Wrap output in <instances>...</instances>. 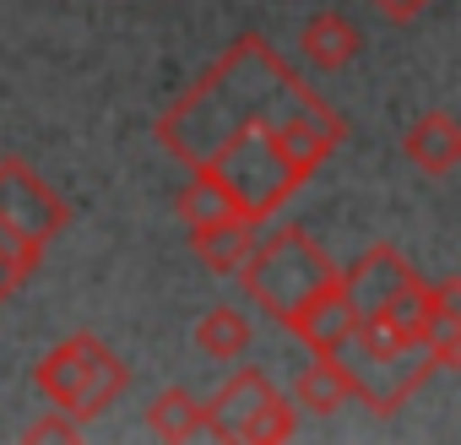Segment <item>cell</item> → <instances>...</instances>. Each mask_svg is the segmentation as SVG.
<instances>
[{
    "instance_id": "6da1fadb",
    "label": "cell",
    "mask_w": 461,
    "mask_h": 445,
    "mask_svg": "<svg viewBox=\"0 0 461 445\" xmlns=\"http://www.w3.org/2000/svg\"><path fill=\"white\" fill-rule=\"evenodd\" d=\"M158 147L212 174L240 217L272 222L348 141V120L261 39L240 33L152 125Z\"/></svg>"
},
{
    "instance_id": "7a4b0ae2",
    "label": "cell",
    "mask_w": 461,
    "mask_h": 445,
    "mask_svg": "<svg viewBox=\"0 0 461 445\" xmlns=\"http://www.w3.org/2000/svg\"><path fill=\"white\" fill-rule=\"evenodd\" d=\"M342 267L315 245V234L310 229H299V222H283V229H272V234H256V245H250V256L240 261V283H245V294L283 326L315 288H326L331 277H337Z\"/></svg>"
},
{
    "instance_id": "3957f363",
    "label": "cell",
    "mask_w": 461,
    "mask_h": 445,
    "mask_svg": "<svg viewBox=\"0 0 461 445\" xmlns=\"http://www.w3.org/2000/svg\"><path fill=\"white\" fill-rule=\"evenodd\" d=\"M33 386L77 423L104 418L125 386H131V364L93 331H71L66 342H55L39 364H33Z\"/></svg>"
},
{
    "instance_id": "277c9868",
    "label": "cell",
    "mask_w": 461,
    "mask_h": 445,
    "mask_svg": "<svg viewBox=\"0 0 461 445\" xmlns=\"http://www.w3.org/2000/svg\"><path fill=\"white\" fill-rule=\"evenodd\" d=\"M0 217L28 240H39L44 250L71 229V206L28 158H0Z\"/></svg>"
},
{
    "instance_id": "5b68a950",
    "label": "cell",
    "mask_w": 461,
    "mask_h": 445,
    "mask_svg": "<svg viewBox=\"0 0 461 445\" xmlns=\"http://www.w3.org/2000/svg\"><path fill=\"white\" fill-rule=\"evenodd\" d=\"M337 364L348 369V386H353V396L364 402V407H375V413H402L423 386H429V375H439L434 369V359L423 353V348H412V353H396V359H358V353H337Z\"/></svg>"
},
{
    "instance_id": "8992f818",
    "label": "cell",
    "mask_w": 461,
    "mask_h": 445,
    "mask_svg": "<svg viewBox=\"0 0 461 445\" xmlns=\"http://www.w3.org/2000/svg\"><path fill=\"white\" fill-rule=\"evenodd\" d=\"M272 396H277V386H272V375L267 369H256V364H245V369H234L206 402H201V434H212V440H256V423H261V413L272 407Z\"/></svg>"
},
{
    "instance_id": "52a82bcc",
    "label": "cell",
    "mask_w": 461,
    "mask_h": 445,
    "mask_svg": "<svg viewBox=\"0 0 461 445\" xmlns=\"http://www.w3.org/2000/svg\"><path fill=\"white\" fill-rule=\"evenodd\" d=\"M353 326H358V310H353V299L342 294V277H331L326 288H315V294L283 321V331H294L315 359H337V353L348 348Z\"/></svg>"
},
{
    "instance_id": "ba28073f",
    "label": "cell",
    "mask_w": 461,
    "mask_h": 445,
    "mask_svg": "<svg viewBox=\"0 0 461 445\" xmlns=\"http://www.w3.org/2000/svg\"><path fill=\"white\" fill-rule=\"evenodd\" d=\"M342 277V294L353 299V310L358 315H375V310H385L418 272H412V261L396 250V245H369L353 267H342L337 272Z\"/></svg>"
},
{
    "instance_id": "9c48e42d",
    "label": "cell",
    "mask_w": 461,
    "mask_h": 445,
    "mask_svg": "<svg viewBox=\"0 0 461 445\" xmlns=\"http://www.w3.org/2000/svg\"><path fill=\"white\" fill-rule=\"evenodd\" d=\"M418 348L434 359V369H461V283H429L423 321H418Z\"/></svg>"
},
{
    "instance_id": "30bf717a",
    "label": "cell",
    "mask_w": 461,
    "mask_h": 445,
    "mask_svg": "<svg viewBox=\"0 0 461 445\" xmlns=\"http://www.w3.org/2000/svg\"><path fill=\"white\" fill-rule=\"evenodd\" d=\"M402 158H407L418 174H429V179L456 174V163H461V125H456L445 109L418 114V120L402 131Z\"/></svg>"
},
{
    "instance_id": "8fae6325",
    "label": "cell",
    "mask_w": 461,
    "mask_h": 445,
    "mask_svg": "<svg viewBox=\"0 0 461 445\" xmlns=\"http://www.w3.org/2000/svg\"><path fill=\"white\" fill-rule=\"evenodd\" d=\"M299 55L315 66V71H348L358 55H364V33L353 17L342 12H315L299 33Z\"/></svg>"
},
{
    "instance_id": "7c38bea8",
    "label": "cell",
    "mask_w": 461,
    "mask_h": 445,
    "mask_svg": "<svg viewBox=\"0 0 461 445\" xmlns=\"http://www.w3.org/2000/svg\"><path fill=\"white\" fill-rule=\"evenodd\" d=\"M256 234H261V222H250V217H222V222H206V229H190V250H195V261L206 272L234 277L240 261L250 256Z\"/></svg>"
},
{
    "instance_id": "4fadbf2b",
    "label": "cell",
    "mask_w": 461,
    "mask_h": 445,
    "mask_svg": "<svg viewBox=\"0 0 461 445\" xmlns=\"http://www.w3.org/2000/svg\"><path fill=\"white\" fill-rule=\"evenodd\" d=\"M250 342H256V326H250L245 310H234V304H217V310H206V315L195 321V348H201L206 359H217V364L245 359Z\"/></svg>"
},
{
    "instance_id": "5bb4252c",
    "label": "cell",
    "mask_w": 461,
    "mask_h": 445,
    "mask_svg": "<svg viewBox=\"0 0 461 445\" xmlns=\"http://www.w3.org/2000/svg\"><path fill=\"white\" fill-rule=\"evenodd\" d=\"M348 402H353V386H348V369H342L337 359H315V364L299 369V380H294V407H304V413H315V418H331V413L348 407Z\"/></svg>"
},
{
    "instance_id": "9a60e30c",
    "label": "cell",
    "mask_w": 461,
    "mask_h": 445,
    "mask_svg": "<svg viewBox=\"0 0 461 445\" xmlns=\"http://www.w3.org/2000/svg\"><path fill=\"white\" fill-rule=\"evenodd\" d=\"M147 429L158 434V440H195L201 434V396L195 391H185V386H168V391H158L152 396V407H147Z\"/></svg>"
},
{
    "instance_id": "2e32d148",
    "label": "cell",
    "mask_w": 461,
    "mask_h": 445,
    "mask_svg": "<svg viewBox=\"0 0 461 445\" xmlns=\"http://www.w3.org/2000/svg\"><path fill=\"white\" fill-rule=\"evenodd\" d=\"M174 212L185 217V229H206V222L240 217V212H234V201H228V190H222L212 174H201V168H190V185L174 195Z\"/></svg>"
},
{
    "instance_id": "e0dca14e",
    "label": "cell",
    "mask_w": 461,
    "mask_h": 445,
    "mask_svg": "<svg viewBox=\"0 0 461 445\" xmlns=\"http://www.w3.org/2000/svg\"><path fill=\"white\" fill-rule=\"evenodd\" d=\"M294 429H299V413H294V402L277 391V396H272V407L261 413V423H256V440H250V445H283V440H294Z\"/></svg>"
},
{
    "instance_id": "ac0fdd59",
    "label": "cell",
    "mask_w": 461,
    "mask_h": 445,
    "mask_svg": "<svg viewBox=\"0 0 461 445\" xmlns=\"http://www.w3.org/2000/svg\"><path fill=\"white\" fill-rule=\"evenodd\" d=\"M0 256H6L23 277H33V272H39V261H44V245H39V240H28L23 229H12V222L0 217Z\"/></svg>"
},
{
    "instance_id": "d6986e66",
    "label": "cell",
    "mask_w": 461,
    "mask_h": 445,
    "mask_svg": "<svg viewBox=\"0 0 461 445\" xmlns=\"http://www.w3.org/2000/svg\"><path fill=\"white\" fill-rule=\"evenodd\" d=\"M77 434H82V423H77V418H66V413L55 407L50 418L28 423V434H23V440H77Z\"/></svg>"
},
{
    "instance_id": "ffe728a7",
    "label": "cell",
    "mask_w": 461,
    "mask_h": 445,
    "mask_svg": "<svg viewBox=\"0 0 461 445\" xmlns=\"http://www.w3.org/2000/svg\"><path fill=\"white\" fill-rule=\"evenodd\" d=\"M369 6L385 17V23H396V28H407V23H418L429 6H434V0H369Z\"/></svg>"
},
{
    "instance_id": "44dd1931",
    "label": "cell",
    "mask_w": 461,
    "mask_h": 445,
    "mask_svg": "<svg viewBox=\"0 0 461 445\" xmlns=\"http://www.w3.org/2000/svg\"><path fill=\"white\" fill-rule=\"evenodd\" d=\"M23 283H28V277H23V272H17V267L6 261V256H0V304H6V299H12V294L23 288Z\"/></svg>"
}]
</instances>
